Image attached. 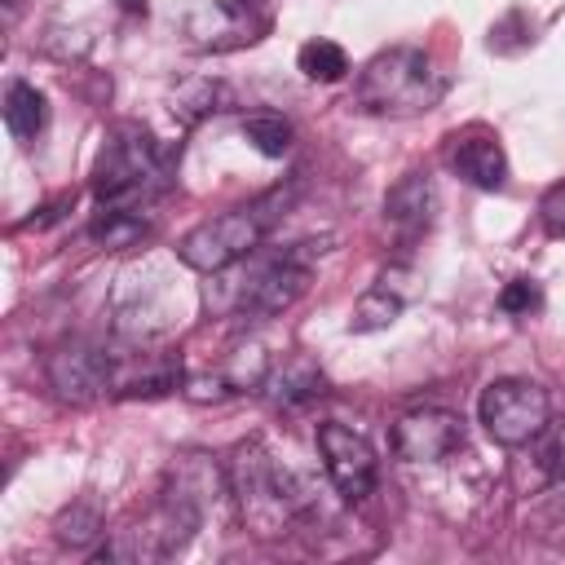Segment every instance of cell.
<instances>
[{"label":"cell","mask_w":565,"mask_h":565,"mask_svg":"<svg viewBox=\"0 0 565 565\" xmlns=\"http://www.w3.org/2000/svg\"><path fill=\"white\" fill-rule=\"evenodd\" d=\"M499 309L512 313V318H530L543 309V287L534 278H512L503 291H499Z\"/></svg>","instance_id":"24"},{"label":"cell","mask_w":565,"mask_h":565,"mask_svg":"<svg viewBox=\"0 0 565 565\" xmlns=\"http://www.w3.org/2000/svg\"><path fill=\"white\" fill-rule=\"evenodd\" d=\"M441 93H446V75L433 66L424 49H384L358 71L353 84V102L366 115H388V119L424 115L441 102Z\"/></svg>","instance_id":"4"},{"label":"cell","mask_w":565,"mask_h":565,"mask_svg":"<svg viewBox=\"0 0 565 565\" xmlns=\"http://www.w3.org/2000/svg\"><path fill=\"white\" fill-rule=\"evenodd\" d=\"M269 358H265V349L256 344V340H247V344H234L230 349V358H225V366H221V380L230 384V393H247V388H260L265 384V375H269Z\"/></svg>","instance_id":"20"},{"label":"cell","mask_w":565,"mask_h":565,"mask_svg":"<svg viewBox=\"0 0 565 565\" xmlns=\"http://www.w3.org/2000/svg\"><path fill=\"white\" fill-rule=\"evenodd\" d=\"M446 159H450V168H455L468 185H477V190H503V185H508V154H503L499 137L486 132V128L455 132Z\"/></svg>","instance_id":"12"},{"label":"cell","mask_w":565,"mask_h":565,"mask_svg":"<svg viewBox=\"0 0 565 565\" xmlns=\"http://www.w3.org/2000/svg\"><path fill=\"white\" fill-rule=\"evenodd\" d=\"M243 137L252 141V150H260L265 159H282L287 150H291V124L282 119V115H274V110H260V115H247L243 119Z\"/></svg>","instance_id":"21"},{"label":"cell","mask_w":565,"mask_h":565,"mask_svg":"<svg viewBox=\"0 0 565 565\" xmlns=\"http://www.w3.org/2000/svg\"><path fill=\"white\" fill-rule=\"evenodd\" d=\"M225 472H230V494H234V508H238L243 525L260 539L287 534L313 508L305 481L296 472H287L260 441L234 446V459H230Z\"/></svg>","instance_id":"1"},{"label":"cell","mask_w":565,"mask_h":565,"mask_svg":"<svg viewBox=\"0 0 565 565\" xmlns=\"http://www.w3.org/2000/svg\"><path fill=\"white\" fill-rule=\"evenodd\" d=\"M274 225V212H265L260 203L252 207H234L221 216L199 221L181 243H177V260L194 274H221L230 265H238L243 256H252L265 238V230Z\"/></svg>","instance_id":"5"},{"label":"cell","mask_w":565,"mask_h":565,"mask_svg":"<svg viewBox=\"0 0 565 565\" xmlns=\"http://www.w3.org/2000/svg\"><path fill=\"white\" fill-rule=\"evenodd\" d=\"M463 450V419L441 406L406 411L393 424V455L406 463H441Z\"/></svg>","instance_id":"10"},{"label":"cell","mask_w":565,"mask_h":565,"mask_svg":"<svg viewBox=\"0 0 565 565\" xmlns=\"http://www.w3.org/2000/svg\"><path fill=\"white\" fill-rule=\"evenodd\" d=\"M53 534H57L62 547H93V543L106 534V521H102V512H97L93 503L79 499V503H71V508L57 516Z\"/></svg>","instance_id":"22"},{"label":"cell","mask_w":565,"mask_h":565,"mask_svg":"<svg viewBox=\"0 0 565 565\" xmlns=\"http://www.w3.org/2000/svg\"><path fill=\"white\" fill-rule=\"evenodd\" d=\"M534 455L552 481H565V415L543 424V433L534 437Z\"/></svg>","instance_id":"23"},{"label":"cell","mask_w":565,"mask_h":565,"mask_svg":"<svg viewBox=\"0 0 565 565\" xmlns=\"http://www.w3.org/2000/svg\"><path fill=\"white\" fill-rule=\"evenodd\" d=\"M265 31H269V13H260L256 0H203L185 18V40L199 53L247 49Z\"/></svg>","instance_id":"7"},{"label":"cell","mask_w":565,"mask_h":565,"mask_svg":"<svg viewBox=\"0 0 565 565\" xmlns=\"http://www.w3.org/2000/svg\"><path fill=\"white\" fill-rule=\"evenodd\" d=\"M402 305H406V296H402V291L388 282V274H384L371 291H362V296H358L353 318H349V331H358V335L384 331V327H393V322L402 318Z\"/></svg>","instance_id":"16"},{"label":"cell","mask_w":565,"mask_h":565,"mask_svg":"<svg viewBox=\"0 0 565 565\" xmlns=\"http://www.w3.org/2000/svg\"><path fill=\"white\" fill-rule=\"evenodd\" d=\"M44 371H49L53 393L62 402H71V406L97 402L102 393L115 388V362L97 344H84V340H71L57 353H49V366Z\"/></svg>","instance_id":"11"},{"label":"cell","mask_w":565,"mask_h":565,"mask_svg":"<svg viewBox=\"0 0 565 565\" xmlns=\"http://www.w3.org/2000/svg\"><path fill=\"white\" fill-rule=\"evenodd\" d=\"M137 278H141L137 296H128L124 287L115 291V327L128 340H154L172 322H181V296L172 300V278L159 265L137 269Z\"/></svg>","instance_id":"9"},{"label":"cell","mask_w":565,"mask_h":565,"mask_svg":"<svg viewBox=\"0 0 565 565\" xmlns=\"http://www.w3.org/2000/svg\"><path fill=\"white\" fill-rule=\"evenodd\" d=\"M150 234V221L141 216V207H102L88 225V238L102 247H137Z\"/></svg>","instance_id":"17"},{"label":"cell","mask_w":565,"mask_h":565,"mask_svg":"<svg viewBox=\"0 0 565 565\" xmlns=\"http://www.w3.org/2000/svg\"><path fill=\"white\" fill-rule=\"evenodd\" d=\"M296 66L305 71V79H318V84H335L349 75V53L335 44V40H305L300 53H296Z\"/></svg>","instance_id":"18"},{"label":"cell","mask_w":565,"mask_h":565,"mask_svg":"<svg viewBox=\"0 0 565 565\" xmlns=\"http://www.w3.org/2000/svg\"><path fill=\"white\" fill-rule=\"evenodd\" d=\"M539 221H543V234L547 238H565V181L547 185L543 199H539Z\"/></svg>","instance_id":"25"},{"label":"cell","mask_w":565,"mask_h":565,"mask_svg":"<svg viewBox=\"0 0 565 565\" xmlns=\"http://www.w3.org/2000/svg\"><path fill=\"white\" fill-rule=\"evenodd\" d=\"M172 168L177 159L154 141V132H146L141 124H119L97 150L93 199L102 207H141L172 185Z\"/></svg>","instance_id":"2"},{"label":"cell","mask_w":565,"mask_h":565,"mask_svg":"<svg viewBox=\"0 0 565 565\" xmlns=\"http://www.w3.org/2000/svg\"><path fill=\"white\" fill-rule=\"evenodd\" d=\"M225 84L221 79H185L168 102H172V115L181 119V124H199L203 115H212V110H221L225 106Z\"/></svg>","instance_id":"19"},{"label":"cell","mask_w":565,"mask_h":565,"mask_svg":"<svg viewBox=\"0 0 565 565\" xmlns=\"http://www.w3.org/2000/svg\"><path fill=\"white\" fill-rule=\"evenodd\" d=\"M477 419L499 446H530L552 419V397L539 380H490L477 397Z\"/></svg>","instance_id":"6"},{"label":"cell","mask_w":565,"mask_h":565,"mask_svg":"<svg viewBox=\"0 0 565 565\" xmlns=\"http://www.w3.org/2000/svg\"><path fill=\"white\" fill-rule=\"evenodd\" d=\"M309 269H313V243H296L287 252H269V256H243L238 274L216 282L221 296L207 300L216 309H230L247 322H265L278 318L282 309H291L305 287H309Z\"/></svg>","instance_id":"3"},{"label":"cell","mask_w":565,"mask_h":565,"mask_svg":"<svg viewBox=\"0 0 565 565\" xmlns=\"http://www.w3.org/2000/svg\"><path fill=\"white\" fill-rule=\"evenodd\" d=\"M49 124V102L35 84L26 79H13L9 93H4V128L18 137V141H35Z\"/></svg>","instance_id":"15"},{"label":"cell","mask_w":565,"mask_h":565,"mask_svg":"<svg viewBox=\"0 0 565 565\" xmlns=\"http://www.w3.org/2000/svg\"><path fill=\"white\" fill-rule=\"evenodd\" d=\"M433 216H437V190H433V177L428 172H406L384 194V225L402 243H415L419 234H428Z\"/></svg>","instance_id":"13"},{"label":"cell","mask_w":565,"mask_h":565,"mask_svg":"<svg viewBox=\"0 0 565 565\" xmlns=\"http://www.w3.org/2000/svg\"><path fill=\"white\" fill-rule=\"evenodd\" d=\"M327 388V375L318 371V362H309V358H287L282 366H269V375H265V384H260V393L274 402V406H300V402H309V397H318Z\"/></svg>","instance_id":"14"},{"label":"cell","mask_w":565,"mask_h":565,"mask_svg":"<svg viewBox=\"0 0 565 565\" xmlns=\"http://www.w3.org/2000/svg\"><path fill=\"white\" fill-rule=\"evenodd\" d=\"M318 450H322L327 477H331V486L340 490L344 503H362L375 490L380 459H375V450L362 433H353L349 424L327 419V424H318Z\"/></svg>","instance_id":"8"},{"label":"cell","mask_w":565,"mask_h":565,"mask_svg":"<svg viewBox=\"0 0 565 565\" xmlns=\"http://www.w3.org/2000/svg\"><path fill=\"white\" fill-rule=\"evenodd\" d=\"M128 13H146V0H119Z\"/></svg>","instance_id":"26"}]
</instances>
